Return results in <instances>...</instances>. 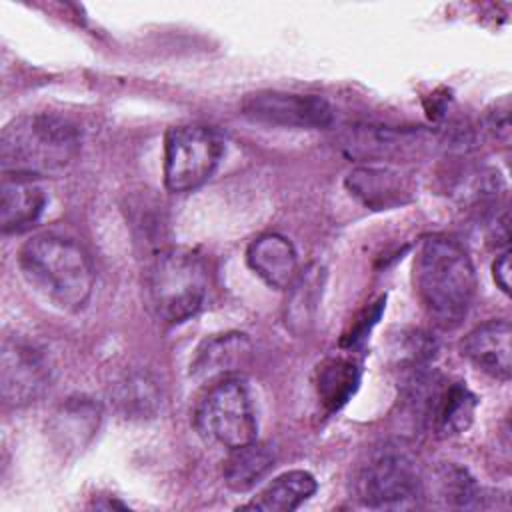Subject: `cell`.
<instances>
[{
    "instance_id": "obj_8",
    "label": "cell",
    "mask_w": 512,
    "mask_h": 512,
    "mask_svg": "<svg viewBox=\"0 0 512 512\" xmlns=\"http://www.w3.org/2000/svg\"><path fill=\"white\" fill-rule=\"evenodd\" d=\"M242 114L258 124L282 128H326L334 120L332 106L316 94L258 90L242 100Z\"/></svg>"
},
{
    "instance_id": "obj_3",
    "label": "cell",
    "mask_w": 512,
    "mask_h": 512,
    "mask_svg": "<svg viewBox=\"0 0 512 512\" xmlns=\"http://www.w3.org/2000/svg\"><path fill=\"white\" fill-rule=\"evenodd\" d=\"M78 152V126L48 112L14 118L0 136L2 174L32 178L60 174L76 160Z\"/></svg>"
},
{
    "instance_id": "obj_23",
    "label": "cell",
    "mask_w": 512,
    "mask_h": 512,
    "mask_svg": "<svg viewBox=\"0 0 512 512\" xmlns=\"http://www.w3.org/2000/svg\"><path fill=\"white\" fill-rule=\"evenodd\" d=\"M382 308H384V298H380L378 302H374V306H368V308L360 314V318L352 324V328L344 334L342 346H354V344H358V342L366 336V332H370V328H372V324L378 320Z\"/></svg>"
},
{
    "instance_id": "obj_20",
    "label": "cell",
    "mask_w": 512,
    "mask_h": 512,
    "mask_svg": "<svg viewBox=\"0 0 512 512\" xmlns=\"http://www.w3.org/2000/svg\"><path fill=\"white\" fill-rule=\"evenodd\" d=\"M324 286V270L318 264L308 266L306 270L298 272L294 282L286 288L288 300H286V326L300 334L306 332V328L314 322V314L322 296Z\"/></svg>"
},
{
    "instance_id": "obj_15",
    "label": "cell",
    "mask_w": 512,
    "mask_h": 512,
    "mask_svg": "<svg viewBox=\"0 0 512 512\" xmlns=\"http://www.w3.org/2000/svg\"><path fill=\"white\" fill-rule=\"evenodd\" d=\"M102 410L92 398H68L52 416L50 436L64 452L82 450L100 426Z\"/></svg>"
},
{
    "instance_id": "obj_7",
    "label": "cell",
    "mask_w": 512,
    "mask_h": 512,
    "mask_svg": "<svg viewBox=\"0 0 512 512\" xmlns=\"http://www.w3.org/2000/svg\"><path fill=\"white\" fill-rule=\"evenodd\" d=\"M224 142L206 124H178L164 136V184L182 194L202 186L218 168Z\"/></svg>"
},
{
    "instance_id": "obj_17",
    "label": "cell",
    "mask_w": 512,
    "mask_h": 512,
    "mask_svg": "<svg viewBox=\"0 0 512 512\" xmlns=\"http://www.w3.org/2000/svg\"><path fill=\"white\" fill-rule=\"evenodd\" d=\"M422 500H430L438 508H476L482 500V488L466 468L442 464L430 476L424 472Z\"/></svg>"
},
{
    "instance_id": "obj_9",
    "label": "cell",
    "mask_w": 512,
    "mask_h": 512,
    "mask_svg": "<svg viewBox=\"0 0 512 512\" xmlns=\"http://www.w3.org/2000/svg\"><path fill=\"white\" fill-rule=\"evenodd\" d=\"M50 382V368L44 354L22 338H4L0 356V390L8 406L34 402Z\"/></svg>"
},
{
    "instance_id": "obj_22",
    "label": "cell",
    "mask_w": 512,
    "mask_h": 512,
    "mask_svg": "<svg viewBox=\"0 0 512 512\" xmlns=\"http://www.w3.org/2000/svg\"><path fill=\"white\" fill-rule=\"evenodd\" d=\"M116 408L126 418H150L156 414L162 394L156 380L146 372H132L114 390Z\"/></svg>"
},
{
    "instance_id": "obj_21",
    "label": "cell",
    "mask_w": 512,
    "mask_h": 512,
    "mask_svg": "<svg viewBox=\"0 0 512 512\" xmlns=\"http://www.w3.org/2000/svg\"><path fill=\"white\" fill-rule=\"evenodd\" d=\"M360 366L352 358L334 356L324 360L316 370V392L322 406L330 412L340 410L356 392Z\"/></svg>"
},
{
    "instance_id": "obj_2",
    "label": "cell",
    "mask_w": 512,
    "mask_h": 512,
    "mask_svg": "<svg viewBox=\"0 0 512 512\" xmlns=\"http://www.w3.org/2000/svg\"><path fill=\"white\" fill-rule=\"evenodd\" d=\"M24 280L52 306L64 312L86 308L94 290V266L86 248L64 234L42 232L18 252Z\"/></svg>"
},
{
    "instance_id": "obj_12",
    "label": "cell",
    "mask_w": 512,
    "mask_h": 512,
    "mask_svg": "<svg viewBox=\"0 0 512 512\" xmlns=\"http://www.w3.org/2000/svg\"><path fill=\"white\" fill-rule=\"evenodd\" d=\"M40 178L2 174L0 184V226L4 234L30 228L46 206V194Z\"/></svg>"
},
{
    "instance_id": "obj_18",
    "label": "cell",
    "mask_w": 512,
    "mask_h": 512,
    "mask_svg": "<svg viewBox=\"0 0 512 512\" xmlns=\"http://www.w3.org/2000/svg\"><path fill=\"white\" fill-rule=\"evenodd\" d=\"M316 478L306 470H290L272 478L248 504L246 510L262 512H290L300 508L314 492Z\"/></svg>"
},
{
    "instance_id": "obj_19",
    "label": "cell",
    "mask_w": 512,
    "mask_h": 512,
    "mask_svg": "<svg viewBox=\"0 0 512 512\" xmlns=\"http://www.w3.org/2000/svg\"><path fill=\"white\" fill-rule=\"evenodd\" d=\"M274 466V452L260 442H248L244 446L228 450L222 466L224 484L234 492H246L254 488Z\"/></svg>"
},
{
    "instance_id": "obj_14",
    "label": "cell",
    "mask_w": 512,
    "mask_h": 512,
    "mask_svg": "<svg viewBox=\"0 0 512 512\" xmlns=\"http://www.w3.org/2000/svg\"><path fill=\"white\" fill-rule=\"evenodd\" d=\"M250 340L240 332L214 334L206 338L190 362V372L196 378L218 380L224 376H234L240 366L246 364L250 356Z\"/></svg>"
},
{
    "instance_id": "obj_5",
    "label": "cell",
    "mask_w": 512,
    "mask_h": 512,
    "mask_svg": "<svg viewBox=\"0 0 512 512\" xmlns=\"http://www.w3.org/2000/svg\"><path fill=\"white\" fill-rule=\"evenodd\" d=\"M422 488L424 468L402 440H388L372 448L354 478L356 498L376 510L414 508L422 500Z\"/></svg>"
},
{
    "instance_id": "obj_6",
    "label": "cell",
    "mask_w": 512,
    "mask_h": 512,
    "mask_svg": "<svg viewBox=\"0 0 512 512\" xmlns=\"http://www.w3.org/2000/svg\"><path fill=\"white\" fill-rule=\"evenodd\" d=\"M194 426L206 442L226 450L256 440L254 404L238 374L212 380L196 404Z\"/></svg>"
},
{
    "instance_id": "obj_11",
    "label": "cell",
    "mask_w": 512,
    "mask_h": 512,
    "mask_svg": "<svg viewBox=\"0 0 512 512\" xmlns=\"http://www.w3.org/2000/svg\"><path fill=\"white\" fill-rule=\"evenodd\" d=\"M346 188L354 198H358L366 208L372 210H388L402 206L412 196L410 182L402 172L390 166L374 164L354 168L346 176Z\"/></svg>"
},
{
    "instance_id": "obj_1",
    "label": "cell",
    "mask_w": 512,
    "mask_h": 512,
    "mask_svg": "<svg viewBox=\"0 0 512 512\" xmlns=\"http://www.w3.org/2000/svg\"><path fill=\"white\" fill-rule=\"evenodd\" d=\"M412 278L420 304L440 328L462 324L476 294V272L460 242L440 234L424 238L414 256Z\"/></svg>"
},
{
    "instance_id": "obj_10",
    "label": "cell",
    "mask_w": 512,
    "mask_h": 512,
    "mask_svg": "<svg viewBox=\"0 0 512 512\" xmlns=\"http://www.w3.org/2000/svg\"><path fill=\"white\" fill-rule=\"evenodd\" d=\"M512 330L502 318L488 320L472 328L460 348L462 354L484 374L506 382L512 372Z\"/></svg>"
},
{
    "instance_id": "obj_13",
    "label": "cell",
    "mask_w": 512,
    "mask_h": 512,
    "mask_svg": "<svg viewBox=\"0 0 512 512\" xmlns=\"http://www.w3.org/2000/svg\"><path fill=\"white\" fill-rule=\"evenodd\" d=\"M246 262L270 288L286 290L298 276V254L292 242L276 232L256 236L246 250Z\"/></svg>"
},
{
    "instance_id": "obj_16",
    "label": "cell",
    "mask_w": 512,
    "mask_h": 512,
    "mask_svg": "<svg viewBox=\"0 0 512 512\" xmlns=\"http://www.w3.org/2000/svg\"><path fill=\"white\" fill-rule=\"evenodd\" d=\"M418 144H424L422 134L412 130H396L386 126L352 128L342 138V148L360 160H384L404 154Z\"/></svg>"
},
{
    "instance_id": "obj_24",
    "label": "cell",
    "mask_w": 512,
    "mask_h": 512,
    "mask_svg": "<svg viewBox=\"0 0 512 512\" xmlns=\"http://www.w3.org/2000/svg\"><path fill=\"white\" fill-rule=\"evenodd\" d=\"M492 276L496 286L504 292L510 294V252L504 250L502 254L496 256L494 264H492Z\"/></svg>"
},
{
    "instance_id": "obj_4",
    "label": "cell",
    "mask_w": 512,
    "mask_h": 512,
    "mask_svg": "<svg viewBox=\"0 0 512 512\" xmlns=\"http://www.w3.org/2000/svg\"><path fill=\"white\" fill-rule=\"evenodd\" d=\"M150 312L164 324H180L200 312L208 296V268L204 260L180 246L156 252L144 274Z\"/></svg>"
}]
</instances>
